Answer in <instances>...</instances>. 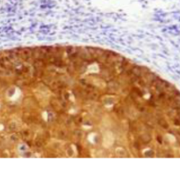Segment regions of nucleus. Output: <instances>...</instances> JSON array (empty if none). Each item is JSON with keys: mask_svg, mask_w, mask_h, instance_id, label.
<instances>
[{"mask_svg": "<svg viewBox=\"0 0 180 170\" xmlns=\"http://www.w3.org/2000/svg\"><path fill=\"white\" fill-rule=\"evenodd\" d=\"M142 145H149L150 144V142L152 141V136L148 133V132H142L139 136H138V138H137Z\"/></svg>", "mask_w": 180, "mask_h": 170, "instance_id": "obj_5", "label": "nucleus"}, {"mask_svg": "<svg viewBox=\"0 0 180 170\" xmlns=\"http://www.w3.org/2000/svg\"><path fill=\"white\" fill-rule=\"evenodd\" d=\"M49 105L52 108L57 112V113H60V114H63L64 113V108H62V104H61V101L59 100V98H51L49 100Z\"/></svg>", "mask_w": 180, "mask_h": 170, "instance_id": "obj_2", "label": "nucleus"}, {"mask_svg": "<svg viewBox=\"0 0 180 170\" xmlns=\"http://www.w3.org/2000/svg\"><path fill=\"white\" fill-rule=\"evenodd\" d=\"M67 153H68L70 156H72V155L74 154V151H73V149H72L71 147H68V149H67Z\"/></svg>", "mask_w": 180, "mask_h": 170, "instance_id": "obj_19", "label": "nucleus"}, {"mask_svg": "<svg viewBox=\"0 0 180 170\" xmlns=\"http://www.w3.org/2000/svg\"><path fill=\"white\" fill-rule=\"evenodd\" d=\"M53 65L57 68H66L68 66V64L65 62L62 56H54L53 60Z\"/></svg>", "mask_w": 180, "mask_h": 170, "instance_id": "obj_6", "label": "nucleus"}, {"mask_svg": "<svg viewBox=\"0 0 180 170\" xmlns=\"http://www.w3.org/2000/svg\"><path fill=\"white\" fill-rule=\"evenodd\" d=\"M116 153L120 156V157H126L128 156V153L126 152V150L122 147H117L116 150H115Z\"/></svg>", "mask_w": 180, "mask_h": 170, "instance_id": "obj_15", "label": "nucleus"}, {"mask_svg": "<svg viewBox=\"0 0 180 170\" xmlns=\"http://www.w3.org/2000/svg\"><path fill=\"white\" fill-rule=\"evenodd\" d=\"M120 83L119 81H116L114 79H112V81L110 80V82L106 86V89L107 91H109L107 94H116L117 91H119L120 89Z\"/></svg>", "mask_w": 180, "mask_h": 170, "instance_id": "obj_3", "label": "nucleus"}, {"mask_svg": "<svg viewBox=\"0 0 180 170\" xmlns=\"http://www.w3.org/2000/svg\"><path fill=\"white\" fill-rule=\"evenodd\" d=\"M141 67L142 66H139V65H136V64H134V67L131 69V71H132V73L134 74V75H135V76H137V77H142V71H141Z\"/></svg>", "mask_w": 180, "mask_h": 170, "instance_id": "obj_13", "label": "nucleus"}, {"mask_svg": "<svg viewBox=\"0 0 180 170\" xmlns=\"http://www.w3.org/2000/svg\"><path fill=\"white\" fill-rule=\"evenodd\" d=\"M114 112L120 117H125V115H126V109L121 104H117L114 107Z\"/></svg>", "mask_w": 180, "mask_h": 170, "instance_id": "obj_9", "label": "nucleus"}, {"mask_svg": "<svg viewBox=\"0 0 180 170\" xmlns=\"http://www.w3.org/2000/svg\"><path fill=\"white\" fill-rule=\"evenodd\" d=\"M156 140H157V142H158L159 144L162 145V144L163 143V140H164V139H163V138L161 136V134H157V135H156Z\"/></svg>", "mask_w": 180, "mask_h": 170, "instance_id": "obj_18", "label": "nucleus"}, {"mask_svg": "<svg viewBox=\"0 0 180 170\" xmlns=\"http://www.w3.org/2000/svg\"><path fill=\"white\" fill-rule=\"evenodd\" d=\"M131 150L135 156H140L141 150H142V145L139 140H132L131 143Z\"/></svg>", "mask_w": 180, "mask_h": 170, "instance_id": "obj_7", "label": "nucleus"}, {"mask_svg": "<svg viewBox=\"0 0 180 170\" xmlns=\"http://www.w3.org/2000/svg\"><path fill=\"white\" fill-rule=\"evenodd\" d=\"M20 58H22L24 61L29 62L33 59V51L30 48H22V49H17L13 50Z\"/></svg>", "mask_w": 180, "mask_h": 170, "instance_id": "obj_1", "label": "nucleus"}, {"mask_svg": "<svg viewBox=\"0 0 180 170\" xmlns=\"http://www.w3.org/2000/svg\"><path fill=\"white\" fill-rule=\"evenodd\" d=\"M169 85H170L169 82H167V81H165V80H163V79H162L160 78L157 81H155L153 84L152 87H154V89L157 90V91L162 92V91H165Z\"/></svg>", "mask_w": 180, "mask_h": 170, "instance_id": "obj_4", "label": "nucleus"}, {"mask_svg": "<svg viewBox=\"0 0 180 170\" xmlns=\"http://www.w3.org/2000/svg\"><path fill=\"white\" fill-rule=\"evenodd\" d=\"M134 64L133 62H131L128 59H124L122 64H121V67L123 68V72L124 71H128V70H131L134 67Z\"/></svg>", "mask_w": 180, "mask_h": 170, "instance_id": "obj_11", "label": "nucleus"}, {"mask_svg": "<svg viewBox=\"0 0 180 170\" xmlns=\"http://www.w3.org/2000/svg\"><path fill=\"white\" fill-rule=\"evenodd\" d=\"M20 135H21V138L26 140V141H28V140H32L33 138V132L30 131L29 130H23L20 131Z\"/></svg>", "mask_w": 180, "mask_h": 170, "instance_id": "obj_10", "label": "nucleus"}, {"mask_svg": "<svg viewBox=\"0 0 180 170\" xmlns=\"http://www.w3.org/2000/svg\"><path fill=\"white\" fill-rule=\"evenodd\" d=\"M55 133H56V138L59 139H65L68 136V131H66L65 130H59Z\"/></svg>", "mask_w": 180, "mask_h": 170, "instance_id": "obj_12", "label": "nucleus"}, {"mask_svg": "<svg viewBox=\"0 0 180 170\" xmlns=\"http://www.w3.org/2000/svg\"><path fill=\"white\" fill-rule=\"evenodd\" d=\"M73 120L75 122V123L77 124V125H80V124H82V123L83 122V117L80 116V115H78L77 117H76L75 119H73Z\"/></svg>", "mask_w": 180, "mask_h": 170, "instance_id": "obj_16", "label": "nucleus"}, {"mask_svg": "<svg viewBox=\"0 0 180 170\" xmlns=\"http://www.w3.org/2000/svg\"><path fill=\"white\" fill-rule=\"evenodd\" d=\"M130 92H133V93H134V94H136L138 96H140V97H143V95H144V93L142 92V90L141 89V88H139L138 86H133L132 88H131V91Z\"/></svg>", "mask_w": 180, "mask_h": 170, "instance_id": "obj_14", "label": "nucleus"}, {"mask_svg": "<svg viewBox=\"0 0 180 170\" xmlns=\"http://www.w3.org/2000/svg\"><path fill=\"white\" fill-rule=\"evenodd\" d=\"M144 154H145V155H144L145 157H149V158H151V157H154L155 156V152L152 149L148 150L147 152H144Z\"/></svg>", "mask_w": 180, "mask_h": 170, "instance_id": "obj_17", "label": "nucleus"}, {"mask_svg": "<svg viewBox=\"0 0 180 170\" xmlns=\"http://www.w3.org/2000/svg\"><path fill=\"white\" fill-rule=\"evenodd\" d=\"M48 143V139H46L42 134H40L37 136V138L34 140V146L36 147H42V146H46Z\"/></svg>", "mask_w": 180, "mask_h": 170, "instance_id": "obj_8", "label": "nucleus"}]
</instances>
